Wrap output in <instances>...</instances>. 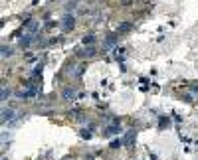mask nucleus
<instances>
[{"label":"nucleus","mask_w":198,"mask_h":160,"mask_svg":"<svg viewBox=\"0 0 198 160\" xmlns=\"http://www.w3.org/2000/svg\"><path fill=\"white\" fill-rule=\"evenodd\" d=\"M119 146H123V140H121V138H117V140L111 142V148H119Z\"/></svg>","instance_id":"1a4fd4ad"},{"label":"nucleus","mask_w":198,"mask_h":160,"mask_svg":"<svg viewBox=\"0 0 198 160\" xmlns=\"http://www.w3.org/2000/svg\"><path fill=\"white\" fill-rule=\"evenodd\" d=\"M125 30H129V24H121L119 26V32H125Z\"/></svg>","instance_id":"ddd939ff"},{"label":"nucleus","mask_w":198,"mask_h":160,"mask_svg":"<svg viewBox=\"0 0 198 160\" xmlns=\"http://www.w3.org/2000/svg\"><path fill=\"white\" fill-rule=\"evenodd\" d=\"M73 24H75L73 16H71V18H69V16H65V18H64V28H65V30H69V28H73Z\"/></svg>","instance_id":"20e7f679"},{"label":"nucleus","mask_w":198,"mask_h":160,"mask_svg":"<svg viewBox=\"0 0 198 160\" xmlns=\"http://www.w3.org/2000/svg\"><path fill=\"white\" fill-rule=\"evenodd\" d=\"M119 130H121L119 127H109V129H105L103 134H105V136H111V134H119Z\"/></svg>","instance_id":"423d86ee"},{"label":"nucleus","mask_w":198,"mask_h":160,"mask_svg":"<svg viewBox=\"0 0 198 160\" xmlns=\"http://www.w3.org/2000/svg\"><path fill=\"white\" fill-rule=\"evenodd\" d=\"M12 117H14V113H12L10 109H4V111H2V123H6V121H10Z\"/></svg>","instance_id":"39448f33"},{"label":"nucleus","mask_w":198,"mask_h":160,"mask_svg":"<svg viewBox=\"0 0 198 160\" xmlns=\"http://www.w3.org/2000/svg\"><path fill=\"white\" fill-rule=\"evenodd\" d=\"M32 42H34V38H32V36H28V38H24V40L20 42V45H22V48H26V45H30V44H32Z\"/></svg>","instance_id":"0eeeda50"},{"label":"nucleus","mask_w":198,"mask_h":160,"mask_svg":"<svg viewBox=\"0 0 198 160\" xmlns=\"http://www.w3.org/2000/svg\"><path fill=\"white\" fill-rule=\"evenodd\" d=\"M79 56L81 57H91V56H95V49L93 48H83L81 52H79Z\"/></svg>","instance_id":"f03ea898"},{"label":"nucleus","mask_w":198,"mask_h":160,"mask_svg":"<svg viewBox=\"0 0 198 160\" xmlns=\"http://www.w3.org/2000/svg\"><path fill=\"white\" fill-rule=\"evenodd\" d=\"M115 40H117V38H115V36H111V38H107V45H111V44H115Z\"/></svg>","instance_id":"f8f14e48"},{"label":"nucleus","mask_w":198,"mask_h":160,"mask_svg":"<svg viewBox=\"0 0 198 160\" xmlns=\"http://www.w3.org/2000/svg\"><path fill=\"white\" fill-rule=\"evenodd\" d=\"M93 42H95V36H91V34L83 38V44H93Z\"/></svg>","instance_id":"9d476101"},{"label":"nucleus","mask_w":198,"mask_h":160,"mask_svg":"<svg viewBox=\"0 0 198 160\" xmlns=\"http://www.w3.org/2000/svg\"><path fill=\"white\" fill-rule=\"evenodd\" d=\"M8 56H12V49L8 45H2V57H8Z\"/></svg>","instance_id":"6e6552de"},{"label":"nucleus","mask_w":198,"mask_h":160,"mask_svg":"<svg viewBox=\"0 0 198 160\" xmlns=\"http://www.w3.org/2000/svg\"><path fill=\"white\" fill-rule=\"evenodd\" d=\"M8 95H10V89L2 87V101H6V99H8Z\"/></svg>","instance_id":"9b49d317"},{"label":"nucleus","mask_w":198,"mask_h":160,"mask_svg":"<svg viewBox=\"0 0 198 160\" xmlns=\"http://www.w3.org/2000/svg\"><path fill=\"white\" fill-rule=\"evenodd\" d=\"M133 140H135V130H129V133L125 134V138H123V144H131Z\"/></svg>","instance_id":"7ed1b4c3"},{"label":"nucleus","mask_w":198,"mask_h":160,"mask_svg":"<svg viewBox=\"0 0 198 160\" xmlns=\"http://www.w3.org/2000/svg\"><path fill=\"white\" fill-rule=\"evenodd\" d=\"M64 97L67 101H73V97H75V89H71V87H65L64 89Z\"/></svg>","instance_id":"f257e3e1"}]
</instances>
